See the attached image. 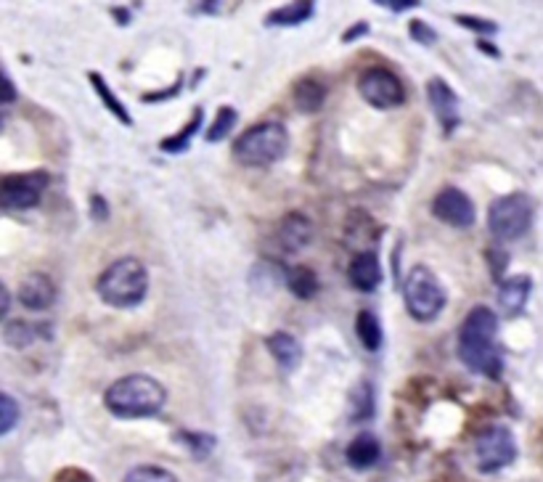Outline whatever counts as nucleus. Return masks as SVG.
Segmentation results:
<instances>
[{
	"label": "nucleus",
	"instance_id": "f257e3e1",
	"mask_svg": "<svg viewBox=\"0 0 543 482\" xmlns=\"http://www.w3.org/2000/svg\"><path fill=\"white\" fill-rule=\"evenodd\" d=\"M498 316L491 308L477 305L469 310L459 332V358L469 371L483 374L488 379H501L504 358L496 347Z\"/></svg>",
	"mask_w": 543,
	"mask_h": 482
},
{
	"label": "nucleus",
	"instance_id": "f03ea898",
	"mask_svg": "<svg viewBox=\"0 0 543 482\" xmlns=\"http://www.w3.org/2000/svg\"><path fill=\"white\" fill-rule=\"evenodd\" d=\"M167 403V390L154 377L130 374L117 379L104 392V406L120 419H149L157 416Z\"/></svg>",
	"mask_w": 543,
	"mask_h": 482
},
{
	"label": "nucleus",
	"instance_id": "7ed1b4c3",
	"mask_svg": "<svg viewBox=\"0 0 543 482\" xmlns=\"http://www.w3.org/2000/svg\"><path fill=\"white\" fill-rule=\"evenodd\" d=\"M96 294L109 308H136L149 294V271L136 257H120L114 260L99 279H96Z\"/></svg>",
	"mask_w": 543,
	"mask_h": 482
},
{
	"label": "nucleus",
	"instance_id": "20e7f679",
	"mask_svg": "<svg viewBox=\"0 0 543 482\" xmlns=\"http://www.w3.org/2000/svg\"><path fill=\"white\" fill-rule=\"evenodd\" d=\"M289 149V133L281 122H260L236 138L234 159L244 167H271L284 159Z\"/></svg>",
	"mask_w": 543,
	"mask_h": 482
},
{
	"label": "nucleus",
	"instance_id": "39448f33",
	"mask_svg": "<svg viewBox=\"0 0 543 482\" xmlns=\"http://www.w3.org/2000/svg\"><path fill=\"white\" fill-rule=\"evenodd\" d=\"M403 302H406L408 316L419 324H430L443 313L448 294L443 284L427 265H414L403 281Z\"/></svg>",
	"mask_w": 543,
	"mask_h": 482
},
{
	"label": "nucleus",
	"instance_id": "423d86ee",
	"mask_svg": "<svg viewBox=\"0 0 543 482\" xmlns=\"http://www.w3.org/2000/svg\"><path fill=\"white\" fill-rule=\"evenodd\" d=\"M536 218L533 199L525 194L498 196L488 207V231L496 241H517L528 234Z\"/></svg>",
	"mask_w": 543,
	"mask_h": 482
},
{
	"label": "nucleus",
	"instance_id": "0eeeda50",
	"mask_svg": "<svg viewBox=\"0 0 543 482\" xmlns=\"http://www.w3.org/2000/svg\"><path fill=\"white\" fill-rule=\"evenodd\" d=\"M514 459H517V440H514L509 427L493 424V427H488V430L477 435L475 461L477 469H480L483 475L501 472V469L509 467Z\"/></svg>",
	"mask_w": 543,
	"mask_h": 482
},
{
	"label": "nucleus",
	"instance_id": "6e6552de",
	"mask_svg": "<svg viewBox=\"0 0 543 482\" xmlns=\"http://www.w3.org/2000/svg\"><path fill=\"white\" fill-rule=\"evenodd\" d=\"M48 181L51 178L43 170L0 178V207L3 210H32V207H38L48 189Z\"/></svg>",
	"mask_w": 543,
	"mask_h": 482
},
{
	"label": "nucleus",
	"instance_id": "1a4fd4ad",
	"mask_svg": "<svg viewBox=\"0 0 543 482\" xmlns=\"http://www.w3.org/2000/svg\"><path fill=\"white\" fill-rule=\"evenodd\" d=\"M358 93L374 109H395L406 101V88L400 83V77L385 67L363 69L358 77Z\"/></svg>",
	"mask_w": 543,
	"mask_h": 482
},
{
	"label": "nucleus",
	"instance_id": "9d476101",
	"mask_svg": "<svg viewBox=\"0 0 543 482\" xmlns=\"http://www.w3.org/2000/svg\"><path fill=\"white\" fill-rule=\"evenodd\" d=\"M432 215L451 228H472L477 218L472 199L456 186H448L432 199Z\"/></svg>",
	"mask_w": 543,
	"mask_h": 482
},
{
	"label": "nucleus",
	"instance_id": "9b49d317",
	"mask_svg": "<svg viewBox=\"0 0 543 482\" xmlns=\"http://www.w3.org/2000/svg\"><path fill=\"white\" fill-rule=\"evenodd\" d=\"M427 98H430V106L438 122L443 125L445 136H451L453 130L461 125L459 117V98L453 93V88L440 77H432L430 83H427Z\"/></svg>",
	"mask_w": 543,
	"mask_h": 482
},
{
	"label": "nucleus",
	"instance_id": "f8f14e48",
	"mask_svg": "<svg viewBox=\"0 0 543 482\" xmlns=\"http://www.w3.org/2000/svg\"><path fill=\"white\" fill-rule=\"evenodd\" d=\"M530 292H533V279H530L528 273L498 281V308H501V313L506 318L520 316L525 305H528Z\"/></svg>",
	"mask_w": 543,
	"mask_h": 482
},
{
	"label": "nucleus",
	"instance_id": "ddd939ff",
	"mask_svg": "<svg viewBox=\"0 0 543 482\" xmlns=\"http://www.w3.org/2000/svg\"><path fill=\"white\" fill-rule=\"evenodd\" d=\"M56 300V287L46 273H30L19 284V302L27 310H48Z\"/></svg>",
	"mask_w": 543,
	"mask_h": 482
},
{
	"label": "nucleus",
	"instance_id": "4468645a",
	"mask_svg": "<svg viewBox=\"0 0 543 482\" xmlns=\"http://www.w3.org/2000/svg\"><path fill=\"white\" fill-rule=\"evenodd\" d=\"M347 279L358 292H374L382 284V265L377 252H358L350 263Z\"/></svg>",
	"mask_w": 543,
	"mask_h": 482
},
{
	"label": "nucleus",
	"instance_id": "2eb2a0df",
	"mask_svg": "<svg viewBox=\"0 0 543 482\" xmlns=\"http://www.w3.org/2000/svg\"><path fill=\"white\" fill-rule=\"evenodd\" d=\"M265 347L268 353L276 358L281 371H297L302 363V345L295 334L289 332H273L271 337H265Z\"/></svg>",
	"mask_w": 543,
	"mask_h": 482
},
{
	"label": "nucleus",
	"instance_id": "dca6fc26",
	"mask_svg": "<svg viewBox=\"0 0 543 482\" xmlns=\"http://www.w3.org/2000/svg\"><path fill=\"white\" fill-rule=\"evenodd\" d=\"M310 239H313V226H310V220L305 218V215H300V212H289L287 218L281 220L279 241L289 255L302 252V249L310 244Z\"/></svg>",
	"mask_w": 543,
	"mask_h": 482
},
{
	"label": "nucleus",
	"instance_id": "f3484780",
	"mask_svg": "<svg viewBox=\"0 0 543 482\" xmlns=\"http://www.w3.org/2000/svg\"><path fill=\"white\" fill-rule=\"evenodd\" d=\"M345 456L350 467L358 469V472H366V469L374 467L379 456H382V445H379V440L371 435V432H361L353 443L347 445Z\"/></svg>",
	"mask_w": 543,
	"mask_h": 482
},
{
	"label": "nucleus",
	"instance_id": "a211bd4d",
	"mask_svg": "<svg viewBox=\"0 0 543 482\" xmlns=\"http://www.w3.org/2000/svg\"><path fill=\"white\" fill-rule=\"evenodd\" d=\"M292 98H295L297 112L316 114L321 112V106L326 101V85L318 83L316 77H302L300 83L295 85V91H292Z\"/></svg>",
	"mask_w": 543,
	"mask_h": 482
},
{
	"label": "nucleus",
	"instance_id": "6ab92c4d",
	"mask_svg": "<svg viewBox=\"0 0 543 482\" xmlns=\"http://www.w3.org/2000/svg\"><path fill=\"white\" fill-rule=\"evenodd\" d=\"M316 14V3H289L265 16V27H300Z\"/></svg>",
	"mask_w": 543,
	"mask_h": 482
},
{
	"label": "nucleus",
	"instance_id": "aec40b11",
	"mask_svg": "<svg viewBox=\"0 0 543 482\" xmlns=\"http://www.w3.org/2000/svg\"><path fill=\"white\" fill-rule=\"evenodd\" d=\"M284 284L297 300H313L318 294V276L308 265H292L284 271Z\"/></svg>",
	"mask_w": 543,
	"mask_h": 482
},
{
	"label": "nucleus",
	"instance_id": "412c9836",
	"mask_svg": "<svg viewBox=\"0 0 543 482\" xmlns=\"http://www.w3.org/2000/svg\"><path fill=\"white\" fill-rule=\"evenodd\" d=\"M51 339V326L48 324H24V321H14V324H8L3 329V339H6V345L16 347V350H24V347H30L32 342H38V339Z\"/></svg>",
	"mask_w": 543,
	"mask_h": 482
},
{
	"label": "nucleus",
	"instance_id": "4be33fe9",
	"mask_svg": "<svg viewBox=\"0 0 543 482\" xmlns=\"http://www.w3.org/2000/svg\"><path fill=\"white\" fill-rule=\"evenodd\" d=\"M88 80H91L93 91L99 93L101 104H104L106 109H109V112H112L114 117L122 122V125H128V128H130V125H133V117H130L128 106L122 104L120 98L114 96V91L109 88V83H106V77L101 75V72H88Z\"/></svg>",
	"mask_w": 543,
	"mask_h": 482
},
{
	"label": "nucleus",
	"instance_id": "5701e85b",
	"mask_svg": "<svg viewBox=\"0 0 543 482\" xmlns=\"http://www.w3.org/2000/svg\"><path fill=\"white\" fill-rule=\"evenodd\" d=\"M202 120H204V109L202 106H194V114H191L189 125H186L181 133L165 138V141L159 144V149L165 151V154H183V151H189L191 138L197 136L199 130H202Z\"/></svg>",
	"mask_w": 543,
	"mask_h": 482
},
{
	"label": "nucleus",
	"instance_id": "b1692460",
	"mask_svg": "<svg viewBox=\"0 0 543 482\" xmlns=\"http://www.w3.org/2000/svg\"><path fill=\"white\" fill-rule=\"evenodd\" d=\"M355 332H358V339L361 345L369 350V353H377L382 342H385V334H382V324L379 318L371 313V310H361L358 318H355Z\"/></svg>",
	"mask_w": 543,
	"mask_h": 482
},
{
	"label": "nucleus",
	"instance_id": "393cba45",
	"mask_svg": "<svg viewBox=\"0 0 543 482\" xmlns=\"http://www.w3.org/2000/svg\"><path fill=\"white\" fill-rule=\"evenodd\" d=\"M350 400H353V414H350L353 422H366V419L374 416V390H371V385L366 379L358 382V387L353 390Z\"/></svg>",
	"mask_w": 543,
	"mask_h": 482
},
{
	"label": "nucleus",
	"instance_id": "a878e982",
	"mask_svg": "<svg viewBox=\"0 0 543 482\" xmlns=\"http://www.w3.org/2000/svg\"><path fill=\"white\" fill-rule=\"evenodd\" d=\"M236 120H239V112H236L234 106H220L218 114H215V122H212L204 138H207L210 144H218V141H223L226 136H231V130L236 128Z\"/></svg>",
	"mask_w": 543,
	"mask_h": 482
},
{
	"label": "nucleus",
	"instance_id": "bb28decb",
	"mask_svg": "<svg viewBox=\"0 0 543 482\" xmlns=\"http://www.w3.org/2000/svg\"><path fill=\"white\" fill-rule=\"evenodd\" d=\"M175 440L186 445L194 459H207L215 443H218L215 437L204 435V432H175Z\"/></svg>",
	"mask_w": 543,
	"mask_h": 482
},
{
	"label": "nucleus",
	"instance_id": "cd10ccee",
	"mask_svg": "<svg viewBox=\"0 0 543 482\" xmlns=\"http://www.w3.org/2000/svg\"><path fill=\"white\" fill-rule=\"evenodd\" d=\"M122 482H178V477H175L173 472H167V469L146 464V467L130 469Z\"/></svg>",
	"mask_w": 543,
	"mask_h": 482
},
{
	"label": "nucleus",
	"instance_id": "c85d7f7f",
	"mask_svg": "<svg viewBox=\"0 0 543 482\" xmlns=\"http://www.w3.org/2000/svg\"><path fill=\"white\" fill-rule=\"evenodd\" d=\"M19 424V403L11 395L0 392V435H6Z\"/></svg>",
	"mask_w": 543,
	"mask_h": 482
},
{
	"label": "nucleus",
	"instance_id": "c756f323",
	"mask_svg": "<svg viewBox=\"0 0 543 482\" xmlns=\"http://www.w3.org/2000/svg\"><path fill=\"white\" fill-rule=\"evenodd\" d=\"M453 22L461 24V27H467L469 32H475V35H496L498 24L491 22V19H480V16H453Z\"/></svg>",
	"mask_w": 543,
	"mask_h": 482
},
{
	"label": "nucleus",
	"instance_id": "7c9ffc66",
	"mask_svg": "<svg viewBox=\"0 0 543 482\" xmlns=\"http://www.w3.org/2000/svg\"><path fill=\"white\" fill-rule=\"evenodd\" d=\"M408 30H411V40H414V43H419V46L430 48L438 43V32L432 30L427 22H422V19H414V22L408 24Z\"/></svg>",
	"mask_w": 543,
	"mask_h": 482
},
{
	"label": "nucleus",
	"instance_id": "2f4dec72",
	"mask_svg": "<svg viewBox=\"0 0 543 482\" xmlns=\"http://www.w3.org/2000/svg\"><path fill=\"white\" fill-rule=\"evenodd\" d=\"M16 96H19V91H16L14 80L0 69V106L3 104H14Z\"/></svg>",
	"mask_w": 543,
	"mask_h": 482
},
{
	"label": "nucleus",
	"instance_id": "473e14b6",
	"mask_svg": "<svg viewBox=\"0 0 543 482\" xmlns=\"http://www.w3.org/2000/svg\"><path fill=\"white\" fill-rule=\"evenodd\" d=\"M181 88H183V77H178V80H175V83L170 85V88H167V91L146 93L144 101H146V104H157V101H170V98H175V96H178V93H181Z\"/></svg>",
	"mask_w": 543,
	"mask_h": 482
},
{
	"label": "nucleus",
	"instance_id": "72a5a7b5",
	"mask_svg": "<svg viewBox=\"0 0 543 482\" xmlns=\"http://www.w3.org/2000/svg\"><path fill=\"white\" fill-rule=\"evenodd\" d=\"M488 260H491L493 279L501 281V273L506 271V263H509V255H506V252H501V249H491V252H488Z\"/></svg>",
	"mask_w": 543,
	"mask_h": 482
},
{
	"label": "nucleus",
	"instance_id": "f704fd0d",
	"mask_svg": "<svg viewBox=\"0 0 543 482\" xmlns=\"http://www.w3.org/2000/svg\"><path fill=\"white\" fill-rule=\"evenodd\" d=\"M91 218L96 220V223H106V220H109V204H106L104 196H91Z\"/></svg>",
	"mask_w": 543,
	"mask_h": 482
},
{
	"label": "nucleus",
	"instance_id": "c9c22d12",
	"mask_svg": "<svg viewBox=\"0 0 543 482\" xmlns=\"http://www.w3.org/2000/svg\"><path fill=\"white\" fill-rule=\"evenodd\" d=\"M374 3L382 8H390V11H395V14H403V11H414V8H419V0H374Z\"/></svg>",
	"mask_w": 543,
	"mask_h": 482
},
{
	"label": "nucleus",
	"instance_id": "e433bc0d",
	"mask_svg": "<svg viewBox=\"0 0 543 482\" xmlns=\"http://www.w3.org/2000/svg\"><path fill=\"white\" fill-rule=\"evenodd\" d=\"M366 32H369V24L358 22V24H355V27H350V30H347L345 35H342V43H353V40L363 38Z\"/></svg>",
	"mask_w": 543,
	"mask_h": 482
},
{
	"label": "nucleus",
	"instance_id": "4c0bfd02",
	"mask_svg": "<svg viewBox=\"0 0 543 482\" xmlns=\"http://www.w3.org/2000/svg\"><path fill=\"white\" fill-rule=\"evenodd\" d=\"M8 310H11V292L8 287L0 281V321L8 316Z\"/></svg>",
	"mask_w": 543,
	"mask_h": 482
},
{
	"label": "nucleus",
	"instance_id": "58836bf2",
	"mask_svg": "<svg viewBox=\"0 0 543 482\" xmlns=\"http://www.w3.org/2000/svg\"><path fill=\"white\" fill-rule=\"evenodd\" d=\"M477 48H480V51H488V56H493V59L501 56V51H498L496 46H491V43H485V40H477Z\"/></svg>",
	"mask_w": 543,
	"mask_h": 482
},
{
	"label": "nucleus",
	"instance_id": "ea45409f",
	"mask_svg": "<svg viewBox=\"0 0 543 482\" xmlns=\"http://www.w3.org/2000/svg\"><path fill=\"white\" fill-rule=\"evenodd\" d=\"M197 8L202 11V14H218L220 3H199Z\"/></svg>",
	"mask_w": 543,
	"mask_h": 482
},
{
	"label": "nucleus",
	"instance_id": "a19ab883",
	"mask_svg": "<svg viewBox=\"0 0 543 482\" xmlns=\"http://www.w3.org/2000/svg\"><path fill=\"white\" fill-rule=\"evenodd\" d=\"M112 14L120 24H128V14H125V8H112Z\"/></svg>",
	"mask_w": 543,
	"mask_h": 482
},
{
	"label": "nucleus",
	"instance_id": "79ce46f5",
	"mask_svg": "<svg viewBox=\"0 0 543 482\" xmlns=\"http://www.w3.org/2000/svg\"><path fill=\"white\" fill-rule=\"evenodd\" d=\"M77 482H88V480H77Z\"/></svg>",
	"mask_w": 543,
	"mask_h": 482
}]
</instances>
